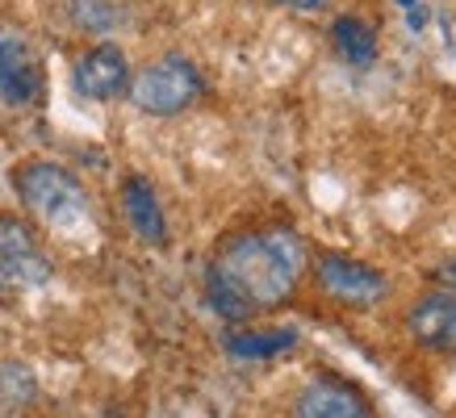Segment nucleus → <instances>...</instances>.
<instances>
[{
    "label": "nucleus",
    "mask_w": 456,
    "mask_h": 418,
    "mask_svg": "<svg viewBox=\"0 0 456 418\" xmlns=\"http://www.w3.org/2000/svg\"><path fill=\"white\" fill-rule=\"evenodd\" d=\"M305 238L293 226H256L239 230L218 247L209 264L231 280L251 309L285 306L305 277Z\"/></svg>",
    "instance_id": "1"
},
{
    "label": "nucleus",
    "mask_w": 456,
    "mask_h": 418,
    "mask_svg": "<svg viewBox=\"0 0 456 418\" xmlns=\"http://www.w3.org/2000/svg\"><path fill=\"white\" fill-rule=\"evenodd\" d=\"M9 184H13L17 201L55 230H71V226L88 222V213H93V201H88V189L80 184V176L55 164V159L17 164Z\"/></svg>",
    "instance_id": "2"
},
{
    "label": "nucleus",
    "mask_w": 456,
    "mask_h": 418,
    "mask_svg": "<svg viewBox=\"0 0 456 418\" xmlns=\"http://www.w3.org/2000/svg\"><path fill=\"white\" fill-rule=\"evenodd\" d=\"M126 97L147 117H180L206 97V76L189 55H159L134 71Z\"/></svg>",
    "instance_id": "3"
},
{
    "label": "nucleus",
    "mask_w": 456,
    "mask_h": 418,
    "mask_svg": "<svg viewBox=\"0 0 456 418\" xmlns=\"http://www.w3.org/2000/svg\"><path fill=\"white\" fill-rule=\"evenodd\" d=\"M314 280L318 289L327 293L331 301L347 309H373L389 297V277L369 260L344 255V251H318L314 255Z\"/></svg>",
    "instance_id": "4"
},
{
    "label": "nucleus",
    "mask_w": 456,
    "mask_h": 418,
    "mask_svg": "<svg viewBox=\"0 0 456 418\" xmlns=\"http://www.w3.org/2000/svg\"><path fill=\"white\" fill-rule=\"evenodd\" d=\"M130 80H134V71H130V59L118 42H97V46H88L76 63H71V88H76V97L84 100H118L130 92Z\"/></svg>",
    "instance_id": "5"
},
{
    "label": "nucleus",
    "mask_w": 456,
    "mask_h": 418,
    "mask_svg": "<svg viewBox=\"0 0 456 418\" xmlns=\"http://www.w3.org/2000/svg\"><path fill=\"white\" fill-rule=\"evenodd\" d=\"M293 418H377L369 393L352 385L347 376H314L297 402H293Z\"/></svg>",
    "instance_id": "6"
},
{
    "label": "nucleus",
    "mask_w": 456,
    "mask_h": 418,
    "mask_svg": "<svg viewBox=\"0 0 456 418\" xmlns=\"http://www.w3.org/2000/svg\"><path fill=\"white\" fill-rule=\"evenodd\" d=\"M406 331L419 348L440 351L456 360V293L436 289L406 309Z\"/></svg>",
    "instance_id": "7"
},
{
    "label": "nucleus",
    "mask_w": 456,
    "mask_h": 418,
    "mask_svg": "<svg viewBox=\"0 0 456 418\" xmlns=\"http://www.w3.org/2000/svg\"><path fill=\"white\" fill-rule=\"evenodd\" d=\"M0 97L17 109L42 97V63L13 34H0Z\"/></svg>",
    "instance_id": "8"
},
{
    "label": "nucleus",
    "mask_w": 456,
    "mask_h": 418,
    "mask_svg": "<svg viewBox=\"0 0 456 418\" xmlns=\"http://www.w3.org/2000/svg\"><path fill=\"white\" fill-rule=\"evenodd\" d=\"M122 209H126V222L130 230L142 238V243H151V247H164L167 243V213L159 205V193H155V184L139 172H130L122 181Z\"/></svg>",
    "instance_id": "9"
},
{
    "label": "nucleus",
    "mask_w": 456,
    "mask_h": 418,
    "mask_svg": "<svg viewBox=\"0 0 456 418\" xmlns=\"http://www.w3.org/2000/svg\"><path fill=\"white\" fill-rule=\"evenodd\" d=\"M331 46L347 68H373L377 63V29L356 13H344L331 21Z\"/></svg>",
    "instance_id": "10"
},
{
    "label": "nucleus",
    "mask_w": 456,
    "mask_h": 418,
    "mask_svg": "<svg viewBox=\"0 0 456 418\" xmlns=\"http://www.w3.org/2000/svg\"><path fill=\"white\" fill-rule=\"evenodd\" d=\"M293 343H297V331H289V326H273V331H248V326H239V331L226 334V351L235 360H273L281 351H289Z\"/></svg>",
    "instance_id": "11"
},
{
    "label": "nucleus",
    "mask_w": 456,
    "mask_h": 418,
    "mask_svg": "<svg viewBox=\"0 0 456 418\" xmlns=\"http://www.w3.org/2000/svg\"><path fill=\"white\" fill-rule=\"evenodd\" d=\"M51 277H55V264L42 255V247L26 251V255H9V260H0V289H9V293L42 289Z\"/></svg>",
    "instance_id": "12"
},
{
    "label": "nucleus",
    "mask_w": 456,
    "mask_h": 418,
    "mask_svg": "<svg viewBox=\"0 0 456 418\" xmlns=\"http://www.w3.org/2000/svg\"><path fill=\"white\" fill-rule=\"evenodd\" d=\"M201 293H206V306L218 314L222 322H248L256 309H251V301L243 297V293L231 285V280L222 277L218 268L209 264L206 268V280H201Z\"/></svg>",
    "instance_id": "13"
},
{
    "label": "nucleus",
    "mask_w": 456,
    "mask_h": 418,
    "mask_svg": "<svg viewBox=\"0 0 456 418\" xmlns=\"http://www.w3.org/2000/svg\"><path fill=\"white\" fill-rule=\"evenodd\" d=\"M68 21L80 34H113V29L122 26V4L118 0H68Z\"/></svg>",
    "instance_id": "14"
},
{
    "label": "nucleus",
    "mask_w": 456,
    "mask_h": 418,
    "mask_svg": "<svg viewBox=\"0 0 456 418\" xmlns=\"http://www.w3.org/2000/svg\"><path fill=\"white\" fill-rule=\"evenodd\" d=\"M26 251H38V235L34 226L13 218V213H0V260L9 255H26Z\"/></svg>",
    "instance_id": "15"
},
{
    "label": "nucleus",
    "mask_w": 456,
    "mask_h": 418,
    "mask_svg": "<svg viewBox=\"0 0 456 418\" xmlns=\"http://www.w3.org/2000/svg\"><path fill=\"white\" fill-rule=\"evenodd\" d=\"M436 280H440V289L456 293V260H444V264L436 268Z\"/></svg>",
    "instance_id": "16"
},
{
    "label": "nucleus",
    "mask_w": 456,
    "mask_h": 418,
    "mask_svg": "<svg viewBox=\"0 0 456 418\" xmlns=\"http://www.w3.org/2000/svg\"><path fill=\"white\" fill-rule=\"evenodd\" d=\"M406 26H411V29H423V26H428V4H423V0L406 9Z\"/></svg>",
    "instance_id": "17"
},
{
    "label": "nucleus",
    "mask_w": 456,
    "mask_h": 418,
    "mask_svg": "<svg viewBox=\"0 0 456 418\" xmlns=\"http://www.w3.org/2000/svg\"><path fill=\"white\" fill-rule=\"evenodd\" d=\"M277 4H289V9H302V13H314V9H327L331 0H277Z\"/></svg>",
    "instance_id": "18"
},
{
    "label": "nucleus",
    "mask_w": 456,
    "mask_h": 418,
    "mask_svg": "<svg viewBox=\"0 0 456 418\" xmlns=\"http://www.w3.org/2000/svg\"><path fill=\"white\" fill-rule=\"evenodd\" d=\"M398 4H402V9H411V4H419V0H398Z\"/></svg>",
    "instance_id": "19"
},
{
    "label": "nucleus",
    "mask_w": 456,
    "mask_h": 418,
    "mask_svg": "<svg viewBox=\"0 0 456 418\" xmlns=\"http://www.w3.org/2000/svg\"><path fill=\"white\" fill-rule=\"evenodd\" d=\"M101 418H126V414H118V410H110V414H101Z\"/></svg>",
    "instance_id": "20"
}]
</instances>
